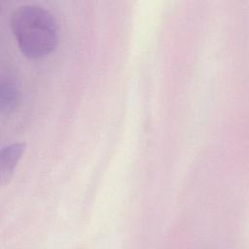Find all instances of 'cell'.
<instances>
[{
  "label": "cell",
  "instance_id": "cell-1",
  "mask_svg": "<svg viewBox=\"0 0 249 249\" xmlns=\"http://www.w3.org/2000/svg\"><path fill=\"white\" fill-rule=\"evenodd\" d=\"M10 25L20 52L29 58L44 57L57 46L56 20L41 6L18 7L11 14Z\"/></svg>",
  "mask_w": 249,
  "mask_h": 249
},
{
  "label": "cell",
  "instance_id": "cell-2",
  "mask_svg": "<svg viewBox=\"0 0 249 249\" xmlns=\"http://www.w3.org/2000/svg\"><path fill=\"white\" fill-rule=\"evenodd\" d=\"M25 144L24 143H13L1 149L0 156V173H1V182L6 184L11 179L15 166L21 158L22 153L24 152Z\"/></svg>",
  "mask_w": 249,
  "mask_h": 249
},
{
  "label": "cell",
  "instance_id": "cell-3",
  "mask_svg": "<svg viewBox=\"0 0 249 249\" xmlns=\"http://www.w3.org/2000/svg\"><path fill=\"white\" fill-rule=\"evenodd\" d=\"M19 90L16 80L8 75L2 77L0 87V108L2 114L10 113L15 109L18 101Z\"/></svg>",
  "mask_w": 249,
  "mask_h": 249
}]
</instances>
